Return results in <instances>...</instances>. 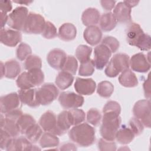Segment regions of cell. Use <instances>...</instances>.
Instances as JSON below:
<instances>
[{
	"mask_svg": "<svg viewBox=\"0 0 151 151\" xmlns=\"http://www.w3.org/2000/svg\"><path fill=\"white\" fill-rule=\"evenodd\" d=\"M69 138L81 147H88L94 143L96 140L94 127L86 123L74 126L68 132Z\"/></svg>",
	"mask_w": 151,
	"mask_h": 151,
	"instance_id": "obj_1",
	"label": "cell"
},
{
	"mask_svg": "<svg viewBox=\"0 0 151 151\" xmlns=\"http://www.w3.org/2000/svg\"><path fill=\"white\" fill-rule=\"evenodd\" d=\"M126 40L132 46H135L142 51L150 49V36L145 34L139 24L132 22L126 29Z\"/></svg>",
	"mask_w": 151,
	"mask_h": 151,
	"instance_id": "obj_2",
	"label": "cell"
},
{
	"mask_svg": "<svg viewBox=\"0 0 151 151\" xmlns=\"http://www.w3.org/2000/svg\"><path fill=\"white\" fill-rule=\"evenodd\" d=\"M119 115L114 113H103L100 132L104 139L109 141H114L115 140L116 132L119 129L122 122V119Z\"/></svg>",
	"mask_w": 151,
	"mask_h": 151,
	"instance_id": "obj_3",
	"label": "cell"
},
{
	"mask_svg": "<svg viewBox=\"0 0 151 151\" xmlns=\"http://www.w3.org/2000/svg\"><path fill=\"white\" fill-rule=\"evenodd\" d=\"M129 57L124 53L115 54L107 63L104 70L109 77H116L123 71L129 68Z\"/></svg>",
	"mask_w": 151,
	"mask_h": 151,
	"instance_id": "obj_4",
	"label": "cell"
},
{
	"mask_svg": "<svg viewBox=\"0 0 151 151\" xmlns=\"http://www.w3.org/2000/svg\"><path fill=\"white\" fill-rule=\"evenodd\" d=\"M58 94L57 87L52 83H45L36 89V98L40 105L51 104L57 99Z\"/></svg>",
	"mask_w": 151,
	"mask_h": 151,
	"instance_id": "obj_5",
	"label": "cell"
},
{
	"mask_svg": "<svg viewBox=\"0 0 151 151\" xmlns=\"http://www.w3.org/2000/svg\"><path fill=\"white\" fill-rule=\"evenodd\" d=\"M44 18L39 14L31 12L28 14L22 31L26 34H42L45 25Z\"/></svg>",
	"mask_w": 151,
	"mask_h": 151,
	"instance_id": "obj_6",
	"label": "cell"
},
{
	"mask_svg": "<svg viewBox=\"0 0 151 151\" xmlns=\"http://www.w3.org/2000/svg\"><path fill=\"white\" fill-rule=\"evenodd\" d=\"M133 113L143 125L147 128L150 127V101L149 99L140 100L134 105Z\"/></svg>",
	"mask_w": 151,
	"mask_h": 151,
	"instance_id": "obj_7",
	"label": "cell"
},
{
	"mask_svg": "<svg viewBox=\"0 0 151 151\" xmlns=\"http://www.w3.org/2000/svg\"><path fill=\"white\" fill-rule=\"evenodd\" d=\"M28 15V9L26 7H17L8 15L7 24L13 29L22 31Z\"/></svg>",
	"mask_w": 151,
	"mask_h": 151,
	"instance_id": "obj_8",
	"label": "cell"
},
{
	"mask_svg": "<svg viewBox=\"0 0 151 151\" xmlns=\"http://www.w3.org/2000/svg\"><path fill=\"white\" fill-rule=\"evenodd\" d=\"M58 101L63 108L72 109L81 107L84 99L81 95L76 94L74 92L64 91L60 94Z\"/></svg>",
	"mask_w": 151,
	"mask_h": 151,
	"instance_id": "obj_9",
	"label": "cell"
},
{
	"mask_svg": "<svg viewBox=\"0 0 151 151\" xmlns=\"http://www.w3.org/2000/svg\"><path fill=\"white\" fill-rule=\"evenodd\" d=\"M111 51L105 45L100 44L94 50V63L97 70H102L107 64L111 56Z\"/></svg>",
	"mask_w": 151,
	"mask_h": 151,
	"instance_id": "obj_10",
	"label": "cell"
},
{
	"mask_svg": "<svg viewBox=\"0 0 151 151\" xmlns=\"http://www.w3.org/2000/svg\"><path fill=\"white\" fill-rule=\"evenodd\" d=\"M26 137H12L6 145L5 150L7 151L15 150H40L37 146L33 145Z\"/></svg>",
	"mask_w": 151,
	"mask_h": 151,
	"instance_id": "obj_11",
	"label": "cell"
},
{
	"mask_svg": "<svg viewBox=\"0 0 151 151\" xmlns=\"http://www.w3.org/2000/svg\"><path fill=\"white\" fill-rule=\"evenodd\" d=\"M129 66L133 71L139 73H146L150 68L149 59L143 53L134 54L129 60Z\"/></svg>",
	"mask_w": 151,
	"mask_h": 151,
	"instance_id": "obj_12",
	"label": "cell"
},
{
	"mask_svg": "<svg viewBox=\"0 0 151 151\" xmlns=\"http://www.w3.org/2000/svg\"><path fill=\"white\" fill-rule=\"evenodd\" d=\"M21 101L18 94L11 93L1 97L0 109L2 114H5L10 111L18 109L20 106Z\"/></svg>",
	"mask_w": 151,
	"mask_h": 151,
	"instance_id": "obj_13",
	"label": "cell"
},
{
	"mask_svg": "<svg viewBox=\"0 0 151 151\" xmlns=\"http://www.w3.org/2000/svg\"><path fill=\"white\" fill-rule=\"evenodd\" d=\"M0 40L5 45L15 47L22 40V34L20 31L12 29H1Z\"/></svg>",
	"mask_w": 151,
	"mask_h": 151,
	"instance_id": "obj_14",
	"label": "cell"
},
{
	"mask_svg": "<svg viewBox=\"0 0 151 151\" xmlns=\"http://www.w3.org/2000/svg\"><path fill=\"white\" fill-rule=\"evenodd\" d=\"M65 52L59 48H54L51 50L47 57L48 64L55 70H62L67 59Z\"/></svg>",
	"mask_w": 151,
	"mask_h": 151,
	"instance_id": "obj_15",
	"label": "cell"
},
{
	"mask_svg": "<svg viewBox=\"0 0 151 151\" xmlns=\"http://www.w3.org/2000/svg\"><path fill=\"white\" fill-rule=\"evenodd\" d=\"M96 88V82L92 78L77 77L74 83V88L80 95H91L94 92Z\"/></svg>",
	"mask_w": 151,
	"mask_h": 151,
	"instance_id": "obj_16",
	"label": "cell"
},
{
	"mask_svg": "<svg viewBox=\"0 0 151 151\" xmlns=\"http://www.w3.org/2000/svg\"><path fill=\"white\" fill-rule=\"evenodd\" d=\"M73 126L69 116L68 110H64L61 111L57 117L56 127L52 133L57 136H61L64 134Z\"/></svg>",
	"mask_w": 151,
	"mask_h": 151,
	"instance_id": "obj_17",
	"label": "cell"
},
{
	"mask_svg": "<svg viewBox=\"0 0 151 151\" xmlns=\"http://www.w3.org/2000/svg\"><path fill=\"white\" fill-rule=\"evenodd\" d=\"M131 9L124 1L120 2L114 6L113 14L117 22L129 23L132 19Z\"/></svg>",
	"mask_w": 151,
	"mask_h": 151,
	"instance_id": "obj_18",
	"label": "cell"
},
{
	"mask_svg": "<svg viewBox=\"0 0 151 151\" xmlns=\"http://www.w3.org/2000/svg\"><path fill=\"white\" fill-rule=\"evenodd\" d=\"M83 37L88 44L94 46L101 41L102 32L101 29L96 25L88 26L84 31Z\"/></svg>",
	"mask_w": 151,
	"mask_h": 151,
	"instance_id": "obj_19",
	"label": "cell"
},
{
	"mask_svg": "<svg viewBox=\"0 0 151 151\" xmlns=\"http://www.w3.org/2000/svg\"><path fill=\"white\" fill-rule=\"evenodd\" d=\"M18 94L22 103L32 108L40 106L36 98V88L21 89Z\"/></svg>",
	"mask_w": 151,
	"mask_h": 151,
	"instance_id": "obj_20",
	"label": "cell"
},
{
	"mask_svg": "<svg viewBox=\"0 0 151 151\" xmlns=\"http://www.w3.org/2000/svg\"><path fill=\"white\" fill-rule=\"evenodd\" d=\"M57 117L51 110L45 112L40 117L39 124L42 129L47 132L52 133L56 127Z\"/></svg>",
	"mask_w": 151,
	"mask_h": 151,
	"instance_id": "obj_21",
	"label": "cell"
},
{
	"mask_svg": "<svg viewBox=\"0 0 151 151\" xmlns=\"http://www.w3.org/2000/svg\"><path fill=\"white\" fill-rule=\"evenodd\" d=\"M0 124L1 129L7 132L12 137H17L21 133L17 121L6 118L2 113L1 114Z\"/></svg>",
	"mask_w": 151,
	"mask_h": 151,
	"instance_id": "obj_22",
	"label": "cell"
},
{
	"mask_svg": "<svg viewBox=\"0 0 151 151\" xmlns=\"http://www.w3.org/2000/svg\"><path fill=\"white\" fill-rule=\"evenodd\" d=\"M58 35L63 41H72L75 39L77 35L76 27L71 23H64L59 28Z\"/></svg>",
	"mask_w": 151,
	"mask_h": 151,
	"instance_id": "obj_23",
	"label": "cell"
},
{
	"mask_svg": "<svg viewBox=\"0 0 151 151\" xmlns=\"http://www.w3.org/2000/svg\"><path fill=\"white\" fill-rule=\"evenodd\" d=\"M100 12L94 8H88L85 9L81 15L83 24L87 27L95 25L99 22Z\"/></svg>",
	"mask_w": 151,
	"mask_h": 151,
	"instance_id": "obj_24",
	"label": "cell"
},
{
	"mask_svg": "<svg viewBox=\"0 0 151 151\" xmlns=\"http://www.w3.org/2000/svg\"><path fill=\"white\" fill-rule=\"evenodd\" d=\"M119 83L125 87L132 88L138 85V80L136 74L129 68L123 71L119 77Z\"/></svg>",
	"mask_w": 151,
	"mask_h": 151,
	"instance_id": "obj_25",
	"label": "cell"
},
{
	"mask_svg": "<svg viewBox=\"0 0 151 151\" xmlns=\"http://www.w3.org/2000/svg\"><path fill=\"white\" fill-rule=\"evenodd\" d=\"M100 27L101 30L108 32L113 30L116 26L117 21L112 12H106L101 15L99 20Z\"/></svg>",
	"mask_w": 151,
	"mask_h": 151,
	"instance_id": "obj_26",
	"label": "cell"
},
{
	"mask_svg": "<svg viewBox=\"0 0 151 151\" xmlns=\"http://www.w3.org/2000/svg\"><path fill=\"white\" fill-rule=\"evenodd\" d=\"M74 81L73 76L66 71H60L56 77L55 84L60 90H65L70 87Z\"/></svg>",
	"mask_w": 151,
	"mask_h": 151,
	"instance_id": "obj_27",
	"label": "cell"
},
{
	"mask_svg": "<svg viewBox=\"0 0 151 151\" xmlns=\"http://www.w3.org/2000/svg\"><path fill=\"white\" fill-rule=\"evenodd\" d=\"M134 134L129 127H122L117 131L115 139L120 144L127 145L134 139Z\"/></svg>",
	"mask_w": 151,
	"mask_h": 151,
	"instance_id": "obj_28",
	"label": "cell"
},
{
	"mask_svg": "<svg viewBox=\"0 0 151 151\" xmlns=\"http://www.w3.org/2000/svg\"><path fill=\"white\" fill-rule=\"evenodd\" d=\"M40 145L42 148H52L58 146L60 140L57 135L51 133H43L39 140Z\"/></svg>",
	"mask_w": 151,
	"mask_h": 151,
	"instance_id": "obj_29",
	"label": "cell"
},
{
	"mask_svg": "<svg viewBox=\"0 0 151 151\" xmlns=\"http://www.w3.org/2000/svg\"><path fill=\"white\" fill-rule=\"evenodd\" d=\"M5 77L13 79L16 78L20 73L21 68L20 64L15 60H10L5 63Z\"/></svg>",
	"mask_w": 151,
	"mask_h": 151,
	"instance_id": "obj_30",
	"label": "cell"
},
{
	"mask_svg": "<svg viewBox=\"0 0 151 151\" xmlns=\"http://www.w3.org/2000/svg\"><path fill=\"white\" fill-rule=\"evenodd\" d=\"M27 77L30 83L34 86H39L44 80V74L41 68H34L27 71Z\"/></svg>",
	"mask_w": 151,
	"mask_h": 151,
	"instance_id": "obj_31",
	"label": "cell"
},
{
	"mask_svg": "<svg viewBox=\"0 0 151 151\" xmlns=\"http://www.w3.org/2000/svg\"><path fill=\"white\" fill-rule=\"evenodd\" d=\"M17 125L21 133L24 134L27 130L34 124L36 123L34 117L28 114H22L17 121Z\"/></svg>",
	"mask_w": 151,
	"mask_h": 151,
	"instance_id": "obj_32",
	"label": "cell"
},
{
	"mask_svg": "<svg viewBox=\"0 0 151 151\" xmlns=\"http://www.w3.org/2000/svg\"><path fill=\"white\" fill-rule=\"evenodd\" d=\"M24 134L31 142L36 143L42 134V129L40 125L35 123L27 130Z\"/></svg>",
	"mask_w": 151,
	"mask_h": 151,
	"instance_id": "obj_33",
	"label": "cell"
},
{
	"mask_svg": "<svg viewBox=\"0 0 151 151\" xmlns=\"http://www.w3.org/2000/svg\"><path fill=\"white\" fill-rule=\"evenodd\" d=\"M91 52V47L86 45H80L76 48V57L80 63H83L90 59Z\"/></svg>",
	"mask_w": 151,
	"mask_h": 151,
	"instance_id": "obj_34",
	"label": "cell"
},
{
	"mask_svg": "<svg viewBox=\"0 0 151 151\" xmlns=\"http://www.w3.org/2000/svg\"><path fill=\"white\" fill-rule=\"evenodd\" d=\"M114 91V86L108 81H103L99 83L97 92L98 94L104 98L110 97Z\"/></svg>",
	"mask_w": 151,
	"mask_h": 151,
	"instance_id": "obj_35",
	"label": "cell"
},
{
	"mask_svg": "<svg viewBox=\"0 0 151 151\" xmlns=\"http://www.w3.org/2000/svg\"><path fill=\"white\" fill-rule=\"evenodd\" d=\"M68 113L73 126L79 124L85 120L86 114L81 109H72L68 110Z\"/></svg>",
	"mask_w": 151,
	"mask_h": 151,
	"instance_id": "obj_36",
	"label": "cell"
},
{
	"mask_svg": "<svg viewBox=\"0 0 151 151\" xmlns=\"http://www.w3.org/2000/svg\"><path fill=\"white\" fill-rule=\"evenodd\" d=\"M41 59L36 55H30L25 60L24 67L27 70H30L34 68H41Z\"/></svg>",
	"mask_w": 151,
	"mask_h": 151,
	"instance_id": "obj_37",
	"label": "cell"
},
{
	"mask_svg": "<svg viewBox=\"0 0 151 151\" xmlns=\"http://www.w3.org/2000/svg\"><path fill=\"white\" fill-rule=\"evenodd\" d=\"M94 63L93 60L90 59L86 62L81 63L78 74L83 77H88L91 76L94 72Z\"/></svg>",
	"mask_w": 151,
	"mask_h": 151,
	"instance_id": "obj_38",
	"label": "cell"
},
{
	"mask_svg": "<svg viewBox=\"0 0 151 151\" xmlns=\"http://www.w3.org/2000/svg\"><path fill=\"white\" fill-rule=\"evenodd\" d=\"M77 68L78 62L77 59L73 55H68L61 70L69 73L72 75H75Z\"/></svg>",
	"mask_w": 151,
	"mask_h": 151,
	"instance_id": "obj_39",
	"label": "cell"
},
{
	"mask_svg": "<svg viewBox=\"0 0 151 151\" xmlns=\"http://www.w3.org/2000/svg\"><path fill=\"white\" fill-rule=\"evenodd\" d=\"M31 53L32 49L31 47L25 42H21L16 50L17 57L20 61L25 60Z\"/></svg>",
	"mask_w": 151,
	"mask_h": 151,
	"instance_id": "obj_40",
	"label": "cell"
},
{
	"mask_svg": "<svg viewBox=\"0 0 151 151\" xmlns=\"http://www.w3.org/2000/svg\"><path fill=\"white\" fill-rule=\"evenodd\" d=\"M87 121L93 126H97L101 120V114L100 111L96 109L92 108L87 113Z\"/></svg>",
	"mask_w": 151,
	"mask_h": 151,
	"instance_id": "obj_41",
	"label": "cell"
},
{
	"mask_svg": "<svg viewBox=\"0 0 151 151\" xmlns=\"http://www.w3.org/2000/svg\"><path fill=\"white\" fill-rule=\"evenodd\" d=\"M42 35L46 39H53L57 35V31L55 25L50 21H46Z\"/></svg>",
	"mask_w": 151,
	"mask_h": 151,
	"instance_id": "obj_42",
	"label": "cell"
},
{
	"mask_svg": "<svg viewBox=\"0 0 151 151\" xmlns=\"http://www.w3.org/2000/svg\"><path fill=\"white\" fill-rule=\"evenodd\" d=\"M101 44L106 45L112 53L116 52L120 46L119 41L114 37L111 36H106L101 41Z\"/></svg>",
	"mask_w": 151,
	"mask_h": 151,
	"instance_id": "obj_43",
	"label": "cell"
},
{
	"mask_svg": "<svg viewBox=\"0 0 151 151\" xmlns=\"http://www.w3.org/2000/svg\"><path fill=\"white\" fill-rule=\"evenodd\" d=\"M129 128L132 130L134 135L139 136L142 133L144 129V126L136 117H132L129 120Z\"/></svg>",
	"mask_w": 151,
	"mask_h": 151,
	"instance_id": "obj_44",
	"label": "cell"
},
{
	"mask_svg": "<svg viewBox=\"0 0 151 151\" xmlns=\"http://www.w3.org/2000/svg\"><path fill=\"white\" fill-rule=\"evenodd\" d=\"M16 83L17 87L20 89H29L34 87L28 80L27 71H24L19 75L16 80Z\"/></svg>",
	"mask_w": 151,
	"mask_h": 151,
	"instance_id": "obj_45",
	"label": "cell"
},
{
	"mask_svg": "<svg viewBox=\"0 0 151 151\" xmlns=\"http://www.w3.org/2000/svg\"><path fill=\"white\" fill-rule=\"evenodd\" d=\"M97 146L99 150L101 151H114L117 149L116 145L114 141L106 140L103 138L99 140Z\"/></svg>",
	"mask_w": 151,
	"mask_h": 151,
	"instance_id": "obj_46",
	"label": "cell"
},
{
	"mask_svg": "<svg viewBox=\"0 0 151 151\" xmlns=\"http://www.w3.org/2000/svg\"><path fill=\"white\" fill-rule=\"evenodd\" d=\"M103 112H110L120 114L121 112V107L118 102L110 100L107 101L104 105L103 109Z\"/></svg>",
	"mask_w": 151,
	"mask_h": 151,
	"instance_id": "obj_47",
	"label": "cell"
},
{
	"mask_svg": "<svg viewBox=\"0 0 151 151\" xmlns=\"http://www.w3.org/2000/svg\"><path fill=\"white\" fill-rule=\"evenodd\" d=\"M0 137V147L1 149H5L7 144L12 137L7 132L1 129Z\"/></svg>",
	"mask_w": 151,
	"mask_h": 151,
	"instance_id": "obj_48",
	"label": "cell"
},
{
	"mask_svg": "<svg viewBox=\"0 0 151 151\" xmlns=\"http://www.w3.org/2000/svg\"><path fill=\"white\" fill-rule=\"evenodd\" d=\"M23 114L22 110L18 108L15 110H13L12 111H10L6 113L5 114L4 116L6 118L10 119L12 120H14L15 121H17L18 119Z\"/></svg>",
	"mask_w": 151,
	"mask_h": 151,
	"instance_id": "obj_49",
	"label": "cell"
},
{
	"mask_svg": "<svg viewBox=\"0 0 151 151\" xmlns=\"http://www.w3.org/2000/svg\"><path fill=\"white\" fill-rule=\"evenodd\" d=\"M12 9V3L10 1H1L0 2V9L1 12L8 13L11 11Z\"/></svg>",
	"mask_w": 151,
	"mask_h": 151,
	"instance_id": "obj_50",
	"label": "cell"
},
{
	"mask_svg": "<svg viewBox=\"0 0 151 151\" xmlns=\"http://www.w3.org/2000/svg\"><path fill=\"white\" fill-rule=\"evenodd\" d=\"M100 4L103 8L106 11H111L114 8L116 1L111 0H102L100 1Z\"/></svg>",
	"mask_w": 151,
	"mask_h": 151,
	"instance_id": "obj_51",
	"label": "cell"
},
{
	"mask_svg": "<svg viewBox=\"0 0 151 151\" xmlns=\"http://www.w3.org/2000/svg\"><path fill=\"white\" fill-rule=\"evenodd\" d=\"M143 90H144V94L145 97L147 99H150V80H149V76H148L147 78L144 81L143 84Z\"/></svg>",
	"mask_w": 151,
	"mask_h": 151,
	"instance_id": "obj_52",
	"label": "cell"
},
{
	"mask_svg": "<svg viewBox=\"0 0 151 151\" xmlns=\"http://www.w3.org/2000/svg\"><path fill=\"white\" fill-rule=\"evenodd\" d=\"M59 150H76L77 147L76 145L71 143H66L62 145Z\"/></svg>",
	"mask_w": 151,
	"mask_h": 151,
	"instance_id": "obj_53",
	"label": "cell"
},
{
	"mask_svg": "<svg viewBox=\"0 0 151 151\" xmlns=\"http://www.w3.org/2000/svg\"><path fill=\"white\" fill-rule=\"evenodd\" d=\"M0 14H1V29H2V28H4L5 24H7L8 15L6 13H5L1 11L0 12Z\"/></svg>",
	"mask_w": 151,
	"mask_h": 151,
	"instance_id": "obj_54",
	"label": "cell"
},
{
	"mask_svg": "<svg viewBox=\"0 0 151 151\" xmlns=\"http://www.w3.org/2000/svg\"><path fill=\"white\" fill-rule=\"evenodd\" d=\"M124 2L131 8L136 6L139 2V1H124Z\"/></svg>",
	"mask_w": 151,
	"mask_h": 151,
	"instance_id": "obj_55",
	"label": "cell"
},
{
	"mask_svg": "<svg viewBox=\"0 0 151 151\" xmlns=\"http://www.w3.org/2000/svg\"><path fill=\"white\" fill-rule=\"evenodd\" d=\"M5 64H4L2 61L1 62V78H2L4 76H5Z\"/></svg>",
	"mask_w": 151,
	"mask_h": 151,
	"instance_id": "obj_56",
	"label": "cell"
},
{
	"mask_svg": "<svg viewBox=\"0 0 151 151\" xmlns=\"http://www.w3.org/2000/svg\"><path fill=\"white\" fill-rule=\"evenodd\" d=\"M14 2L17 3V4H21V5H28L32 3L33 1H14Z\"/></svg>",
	"mask_w": 151,
	"mask_h": 151,
	"instance_id": "obj_57",
	"label": "cell"
}]
</instances>
